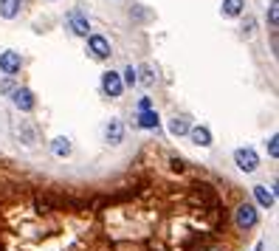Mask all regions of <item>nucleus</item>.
Masks as SVG:
<instances>
[{
  "label": "nucleus",
  "instance_id": "1",
  "mask_svg": "<svg viewBox=\"0 0 279 251\" xmlns=\"http://www.w3.org/2000/svg\"><path fill=\"white\" fill-rule=\"evenodd\" d=\"M65 23L76 37H91V20H88V14L82 12V9H71L68 17H65Z\"/></svg>",
  "mask_w": 279,
  "mask_h": 251
},
{
  "label": "nucleus",
  "instance_id": "2",
  "mask_svg": "<svg viewBox=\"0 0 279 251\" xmlns=\"http://www.w3.org/2000/svg\"><path fill=\"white\" fill-rule=\"evenodd\" d=\"M257 220H260V214H257V206H251V203H240L237 206V212H234V223H237V229H254L257 226Z\"/></svg>",
  "mask_w": 279,
  "mask_h": 251
},
{
  "label": "nucleus",
  "instance_id": "3",
  "mask_svg": "<svg viewBox=\"0 0 279 251\" xmlns=\"http://www.w3.org/2000/svg\"><path fill=\"white\" fill-rule=\"evenodd\" d=\"M234 164L243 172H254L260 166V158H257V153L251 147H240V150H234Z\"/></svg>",
  "mask_w": 279,
  "mask_h": 251
},
{
  "label": "nucleus",
  "instance_id": "4",
  "mask_svg": "<svg viewBox=\"0 0 279 251\" xmlns=\"http://www.w3.org/2000/svg\"><path fill=\"white\" fill-rule=\"evenodd\" d=\"M102 91L107 93L110 99H119V96H122V91H124L122 76L116 74V71H104V74H102Z\"/></svg>",
  "mask_w": 279,
  "mask_h": 251
},
{
  "label": "nucleus",
  "instance_id": "5",
  "mask_svg": "<svg viewBox=\"0 0 279 251\" xmlns=\"http://www.w3.org/2000/svg\"><path fill=\"white\" fill-rule=\"evenodd\" d=\"M20 68H23V57H20L17 51H3V54H0V71L6 76L20 74Z\"/></svg>",
  "mask_w": 279,
  "mask_h": 251
},
{
  "label": "nucleus",
  "instance_id": "6",
  "mask_svg": "<svg viewBox=\"0 0 279 251\" xmlns=\"http://www.w3.org/2000/svg\"><path fill=\"white\" fill-rule=\"evenodd\" d=\"M88 48H91V54L96 57V60H107L110 57V43L102 34H91V37H88Z\"/></svg>",
  "mask_w": 279,
  "mask_h": 251
},
{
  "label": "nucleus",
  "instance_id": "7",
  "mask_svg": "<svg viewBox=\"0 0 279 251\" xmlns=\"http://www.w3.org/2000/svg\"><path fill=\"white\" fill-rule=\"evenodd\" d=\"M12 102H14V107L23 110V113L34 110V93H31L29 88H17V91L12 93Z\"/></svg>",
  "mask_w": 279,
  "mask_h": 251
},
{
  "label": "nucleus",
  "instance_id": "8",
  "mask_svg": "<svg viewBox=\"0 0 279 251\" xmlns=\"http://www.w3.org/2000/svg\"><path fill=\"white\" fill-rule=\"evenodd\" d=\"M122 135H124V127L119 119H110L107 127H104V138H107V144H122Z\"/></svg>",
  "mask_w": 279,
  "mask_h": 251
},
{
  "label": "nucleus",
  "instance_id": "9",
  "mask_svg": "<svg viewBox=\"0 0 279 251\" xmlns=\"http://www.w3.org/2000/svg\"><path fill=\"white\" fill-rule=\"evenodd\" d=\"M23 9V0H0V17L3 20H14Z\"/></svg>",
  "mask_w": 279,
  "mask_h": 251
},
{
  "label": "nucleus",
  "instance_id": "10",
  "mask_svg": "<svg viewBox=\"0 0 279 251\" xmlns=\"http://www.w3.org/2000/svg\"><path fill=\"white\" fill-rule=\"evenodd\" d=\"M243 9H245V0H223L220 14L231 20V17H240V14H243Z\"/></svg>",
  "mask_w": 279,
  "mask_h": 251
},
{
  "label": "nucleus",
  "instance_id": "11",
  "mask_svg": "<svg viewBox=\"0 0 279 251\" xmlns=\"http://www.w3.org/2000/svg\"><path fill=\"white\" fill-rule=\"evenodd\" d=\"M189 138H192L198 147H209V144H212V133H209V127H192L189 130Z\"/></svg>",
  "mask_w": 279,
  "mask_h": 251
},
{
  "label": "nucleus",
  "instance_id": "12",
  "mask_svg": "<svg viewBox=\"0 0 279 251\" xmlns=\"http://www.w3.org/2000/svg\"><path fill=\"white\" fill-rule=\"evenodd\" d=\"M71 138H65V135H60V138H54V144H51V153L57 155V158H68L71 155Z\"/></svg>",
  "mask_w": 279,
  "mask_h": 251
},
{
  "label": "nucleus",
  "instance_id": "13",
  "mask_svg": "<svg viewBox=\"0 0 279 251\" xmlns=\"http://www.w3.org/2000/svg\"><path fill=\"white\" fill-rule=\"evenodd\" d=\"M254 198H257V203H260L262 209H271L273 206V192L268 189V186H262V184L254 186Z\"/></svg>",
  "mask_w": 279,
  "mask_h": 251
},
{
  "label": "nucleus",
  "instance_id": "14",
  "mask_svg": "<svg viewBox=\"0 0 279 251\" xmlns=\"http://www.w3.org/2000/svg\"><path fill=\"white\" fill-rule=\"evenodd\" d=\"M189 122L183 116H175V119H170V135H175V138H181V135H189Z\"/></svg>",
  "mask_w": 279,
  "mask_h": 251
},
{
  "label": "nucleus",
  "instance_id": "15",
  "mask_svg": "<svg viewBox=\"0 0 279 251\" xmlns=\"http://www.w3.org/2000/svg\"><path fill=\"white\" fill-rule=\"evenodd\" d=\"M138 127H144V130H155V127H158V113H155V110L138 113Z\"/></svg>",
  "mask_w": 279,
  "mask_h": 251
},
{
  "label": "nucleus",
  "instance_id": "16",
  "mask_svg": "<svg viewBox=\"0 0 279 251\" xmlns=\"http://www.w3.org/2000/svg\"><path fill=\"white\" fill-rule=\"evenodd\" d=\"M279 0H271V6H268V23H271V29L276 31V25H279Z\"/></svg>",
  "mask_w": 279,
  "mask_h": 251
},
{
  "label": "nucleus",
  "instance_id": "17",
  "mask_svg": "<svg viewBox=\"0 0 279 251\" xmlns=\"http://www.w3.org/2000/svg\"><path fill=\"white\" fill-rule=\"evenodd\" d=\"M17 88H20L17 82H14L12 76H6V79H3V85H0V93H3V96H12V93L17 91Z\"/></svg>",
  "mask_w": 279,
  "mask_h": 251
},
{
  "label": "nucleus",
  "instance_id": "18",
  "mask_svg": "<svg viewBox=\"0 0 279 251\" xmlns=\"http://www.w3.org/2000/svg\"><path fill=\"white\" fill-rule=\"evenodd\" d=\"M141 85H155V74H152V68L150 65H144V68H141Z\"/></svg>",
  "mask_w": 279,
  "mask_h": 251
},
{
  "label": "nucleus",
  "instance_id": "19",
  "mask_svg": "<svg viewBox=\"0 0 279 251\" xmlns=\"http://www.w3.org/2000/svg\"><path fill=\"white\" fill-rule=\"evenodd\" d=\"M135 76H138V71H135L133 65H127V68H124V76H122V82H127V85H135Z\"/></svg>",
  "mask_w": 279,
  "mask_h": 251
},
{
  "label": "nucleus",
  "instance_id": "20",
  "mask_svg": "<svg viewBox=\"0 0 279 251\" xmlns=\"http://www.w3.org/2000/svg\"><path fill=\"white\" fill-rule=\"evenodd\" d=\"M276 144H279V135L273 133L271 141H268V153H271V158H276V155H279V147H276Z\"/></svg>",
  "mask_w": 279,
  "mask_h": 251
},
{
  "label": "nucleus",
  "instance_id": "21",
  "mask_svg": "<svg viewBox=\"0 0 279 251\" xmlns=\"http://www.w3.org/2000/svg\"><path fill=\"white\" fill-rule=\"evenodd\" d=\"M138 110H141V113L152 110V102H150V99H147V96H144V99H141V102H138Z\"/></svg>",
  "mask_w": 279,
  "mask_h": 251
}]
</instances>
